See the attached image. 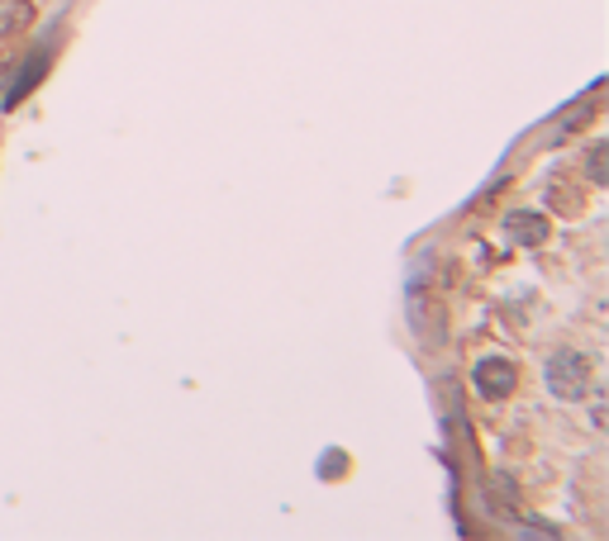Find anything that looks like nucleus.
<instances>
[{
    "mask_svg": "<svg viewBox=\"0 0 609 541\" xmlns=\"http://www.w3.org/2000/svg\"><path fill=\"white\" fill-rule=\"evenodd\" d=\"M543 376H548V390L557 394L562 404H576L581 394L590 390V376H595V366H590V356L586 352H576V347H562V352H552L548 356V366H543Z\"/></svg>",
    "mask_w": 609,
    "mask_h": 541,
    "instance_id": "nucleus-1",
    "label": "nucleus"
},
{
    "mask_svg": "<svg viewBox=\"0 0 609 541\" xmlns=\"http://www.w3.org/2000/svg\"><path fill=\"white\" fill-rule=\"evenodd\" d=\"M476 390H482V399H510L514 385H520V371H514V361H504V356H486V361H476Z\"/></svg>",
    "mask_w": 609,
    "mask_h": 541,
    "instance_id": "nucleus-2",
    "label": "nucleus"
},
{
    "mask_svg": "<svg viewBox=\"0 0 609 541\" xmlns=\"http://www.w3.org/2000/svg\"><path fill=\"white\" fill-rule=\"evenodd\" d=\"M504 237L514 247H538L548 237V219L534 214V209H514V214H504Z\"/></svg>",
    "mask_w": 609,
    "mask_h": 541,
    "instance_id": "nucleus-3",
    "label": "nucleus"
},
{
    "mask_svg": "<svg viewBox=\"0 0 609 541\" xmlns=\"http://www.w3.org/2000/svg\"><path fill=\"white\" fill-rule=\"evenodd\" d=\"M34 24V0H0V38H15Z\"/></svg>",
    "mask_w": 609,
    "mask_h": 541,
    "instance_id": "nucleus-4",
    "label": "nucleus"
},
{
    "mask_svg": "<svg viewBox=\"0 0 609 541\" xmlns=\"http://www.w3.org/2000/svg\"><path fill=\"white\" fill-rule=\"evenodd\" d=\"M586 176L595 181V186H605V143H595L590 157H586Z\"/></svg>",
    "mask_w": 609,
    "mask_h": 541,
    "instance_id": "nucleus-5",
    "label": "nucleus"
}]
</instances>
